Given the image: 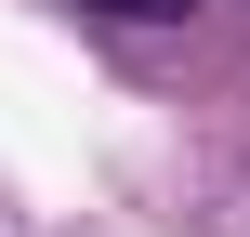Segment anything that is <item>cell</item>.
Here are the masks:
<instances>
[{
	"mask_svg": "<svg viewBox=\"0 0 250 237\" xmlns=\"http://www.w3.org/2000/svg\"><path fill=\"white\" fill-rule=\"evenodd\" d=\"M79 13H105V26H171V13H198V0H79Z\"/></svg>",
	"mask_w": 250,
	"mask_h": 237,
	"instance_id": "cell-1",
	"label": "cell"
}]
</instances>
